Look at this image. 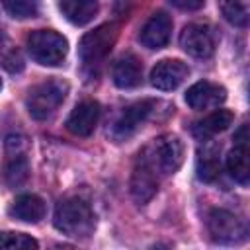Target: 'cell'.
Listing matches in <instances>:
<instances>
[{"label":"cell","mask_w":250,"mask_h":250,"mask_svg":"<svg viewBox=\"0 0 250 250\" xmlns=\"http://www.w3.org/2000/svg\"><path fill=\"white\" fill-rule=\"evenodd\" d=\"M139 162L152 170L158 178L174 174L184 162V146L176 135H162L139 152Z\"/></svg>","instance_id":"obj_1"},{"label":"cell","mask_w":250,"mask_h":250,"mask_svg":"<svg viewBox=\"0 0 250 250\" xmlns=\"http://www.w3.org/2000/svg\"><path fill=\"white\" fill-rule=\"evenodd\" d=\"M53 223H55L57 230H61L66 236L88 238L96 229V215L86 201L72 197V199H64L57 205Z\"/></svg>","instance_id":"obj_2"},{"label":"cell","mask_w":250,"mask_h":250,"mask_svg":"<svg viewBox=\"0 0 250 250\" xmlns=\"http://www.w3.org/2000/svg\"><path fill=\"white\" fill-rule=\"evenodd\" d=\"M117 39V25L115 23H104L92 31H88L78 45V57L88 72H98L104 64L105 57L109 55L113 43Z\"/></svg>","instance_id":"obj_3"},{"label":"cell","mask_w":250,"mask_h":250,"mask_svg":"<svg viewBox=\"0 0 250 250\" xmlns=\"http://www.w3.org/2000/svg\"><path fill=\"white\" fill-rule=\"evenodd\" d=\"M66 94H68V84L64 80L53 78V80H45L37 84L35 88L29 90L27 100H25L29 115L39 121L49 119L59 109V105L64 102Z\"/></svg>","instance_id":"obj_4"},{"label":"cell","mask_w":250,"mask_h":250,"mask_svg":"<svg viewBox=\"0 0 250 250\" xmlns=\"http://www.w3.org/2000/svg\"><path fill=\"white\" fill-rule=\"evenodd\" d=\"M27 53L37 64L59 66L68 53V43L53 29H37L27 37Z\"/></svg>","instance_id":"obj_5"},{"label":"cell","mask_w":250,"mask_h":250,"mask_svg":"<svg viewBox=\"0 0 250 250\" xmlns=\"http://www.w3.org/2000/svg\"><path fill=\"white\" fill-rule=\"evenodd\" d=\"M207 230L211 238L221 244H238L246 238L244 223L227 209H213L207 215Z\"/></svg>","instance_id":"obj_6"},{"label":"cell","mask_w":250,"mask_h":250,"mask_svg":"<svg viewBox=\"0 0 250 250\" xmlns=\"http://www.w3.org/2000/svg\"><path fill=\"white\" fill-rule=\"evenodd\" d=\"M154 107H156L154 100H141V102H135L129 107H125L121 111V115L111 125V131H109L111 137L115 141H125L131 135H135V131L150 117Z\"/></svg>","instance_id":"obj_7"},{"label":"cell","mask_w":250,"mask_h":250,"mask_svg":"<svg viewBox=\"0 0 250 250\" xmlns=\"http://www.w3.org/2000/svg\"><path fill=\"white\" fill-rule=\"evenodd\" d=\"M180 47L195 59L211 57L215 51L213 29L205 23H188L180 33Z\"/></svg>","instance_id":"obj_8"},{"label":"cell","mask_w":250,"mask_h":250,"mask_svg":"<svg viewBox=\"0 0 250 250\" xmlns=\"http://www.w3.org/2000/svg\"><path fill=\"white\" fill-rule=\"evenodd\" d=\"M227 172L230 178L242 186L250 180V162H248V127L242 125L234 133V146L227 154Z\"/></svg>","instance_id":"obj_9"},{"label":"cell","mask_w":250,"mask_h":250,"mask_svg":"<svg viewBox=\"0 0 250 250\" xmlns=\"http://www.w3.org/2000/svg\"><path fill=\"white\" fill-rule=\"evenodd\" d=\"M188 74H189V68L186 62L178 59H162L150 70V84L162 92L176 90L188 78Z\"/></svg>","instance_id":"obj_10"},{"label":"cell","mask_w":250,"mask_h":250,"mask_svg":"<svg viewBox=\"0 0 250 250\" xmlns=\"http://www.w3.org/2000/svg\"><path fill=\"white\" fill-rule=\"evenodd\" d=\"M227 100V90L219 84L201 80L195 82L191 88H188L186 92V102L191 109L203 111V109H211V107H219L223 102Z\"/></svg>","instance_id":"obj_11"},{"label":"cell","mask_w":250,"mask_h":250,"mask_svg":"<svg viewBox=\"0 0 250 250\" xmlns=\"http://www.w3.org/2000/svg\"><path fill=\"white\" fill-rule=\"evenodd\" d=\"M100 121V105L94 100H84L80 102L68 115L66 119V129L72 135L78 137H88L94 133L96 125Z\"/></svg>","instance_id":"obj_12"},{"label":"cell","mask_w":250,"mask_h":250,"mask_svg":"<svg viewBox=\"0 0 250 250\" xmlns=\"http://www.w3.org/2000/svg\"><path fill=\"white\" fill-rule=\"evenodd\" d=\"M170 35H172V18L164 12H156L143 25L139 39L148 49H162L170 41Z\"/></svg>","instance_id":"obj_13"},{"label":"cell","mask_w":250,"mask_h":250,"mask_svg":"<svg viewBox=\"0 0 250 250\" xmlns=\"http://www.w3.org/2000/svg\"><path fill=\"white\" fill-rule=\"evenodd\" d=\"M141 76H143V64L141 61L127 53L123 57H119L111 68V78L115 82L117 88H135L141 84Z\"/></svg>","instance_id":"obj_14"},{"label":"cell","mask_w":250,"mask_h":250,"mask_svg":"<svg viewBox=\"0 0 250 250\" xmlns=\"http://www.w3.org/2000/svg\"><path fill=\"white\" fill-rule=\"evenodd\" d=\"M158 182L160 178L148 170L143 162L137 160L135 168H133V176H131V193L139 203H146L158 189Z\"/></svg>","instance_id":"obj_15"},{"label":"cell","mask_w":250,"mask_h":250,"mask_svg":"<svg viewBox=\"0 0 250 250\" xmlns=\"http://www.w3.org/2000/svg\"><path fill=\"white\" fill-rule=\"evenodd\" d=\"M8 213H10V217H14L21 223H39L45 217V203L39 195L23 193L14 199Z\"/></svg>","instance_id":"obj_16"},{"label":"cell","mask_w":250,"mask_h":250,"mask_svg":"<svg viewBox=\"0 0 250 250\" xmlns=\"http://www.w3.org/2000/svg\"><path fill=\"white\" fill-rule=\"evenodd\" d=\"M221 146L215 143H207L197 150V160H195V170L197 178L201 182H215L221 174V158H219Z\"/></svg>","instance_id":"obj_17"},{"label":"cell","mask_w":250,"mask_h":250,"mask_svg":"<svg viewBox=\"0 0 250 250\" xmlns=\"http://www.w3.org/2000/svg\"><path fill=\"white\" fill-rule=\"evenodd\" d=\"M234 115L229 109H215L213 113H209L207 117H203L201 121H197L193 125V135L199 141H211V137L223 133L225 129H229V125L232 123Z\"/></svg>","instance_id":"obj_18"},{"label":"cell","mask_w":250,"mask_h":250,"mask_svg":"<svg viewBox=\"0 0 250 250\" xmlns=\"http://www.w3.org/2000/svg\"><path fill=\"white\" fill-rule=\"evenodd\" d=\"M59 8L62 16L74 25L90 23L98 14V0H59Z\"/></svg>","instance_id":"obj_19"},{"label":"cell","mask_w":250,"mask_h":250,"mask_svg":"<svg viewBox=\"0 0 250 250\" xmlns=\"http://www.w3.org/2000/svg\"><path fill=\"white\" fill-rule=\"evenodd\" d=\"M29 176V164H27V158L20 152L12 154V158L6 162L4 166V178L10 186H21Z\"/></svg>","instance_id":"obj_20"},{"label":"cell","mask_w":250,"mask_h":250,"mask_svg":"<svg viewBox=\"0 0 250 250\" xmlns=\"http://www.w3.org/2000/svg\"><path fill=\"white\" fill-rule=\"evenodd\" d=\"M219 8L229 23L236 27L248 23V0H219Z\"/></svg>","instance_id":"obj_21"},{"label":"cell","mask_w":250,"mask_h":250,"mask_svg":"<svg viewBox=\"0 0 250 250\" xmlns=\"http://www.w3.org/2000/svg\"><path fill=\"white\" fill-rule=\"evenodd\" d=\"M4 10L16 20H27L37 16L41 0H2Z\"/></svg>","instance_id":"obj_22"},{"label":"cell","mask_w":250,"mask_h":250,"mask_svg":"<svg viewBox=\"0 0 250 250\" xmlns=\"http://www.w3.org/2000/svg\"><path fill=\"white\" fill-rule=\"evenodd\" d=\"M37 240L23 232H0V248H12V250H25V248H37Z\"/></svg>","instance_id":"obj_23"},{"label":"cell","mask_w":250,"mask_h":250,"mask_svg":"<svg viewBox=\"0 0 250 250\" xmlns=\"http://www.w3.org/2000/svg\"><path fill=\"white\" fill-rule=\"evenodd\" d=\"M176 8H180V10H188V12H193V10H199L203 4H205V0H170Z\"/></svg>","instance_id":"obj_24"},{"label":"cell","mask_w":250,"mask_h":250,"mask_svg":"<svg viewBox=\"0 0 250 250\" xmlns=\"http://www.w3.org/2000/svg\"><path fill=\"white\" fill-rule=\"evenodd\" d=\"M0 88H2V80H0Z\"/></svg>","instance_id":"obj_25"}]
</instances>
